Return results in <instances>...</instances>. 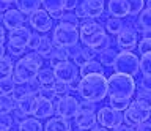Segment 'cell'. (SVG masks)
<instances>
[{"label": "cell", "mask_w": 151, "mask_h": 131, "mask_svg": "<svg viewBox=\"0 0 151 131\" xmlns=\"http://www.w3.org/2000/svg\"><path fill=\"white\" fill-rule=\"evenodd\" d=\"M80 43L101 54L110 49L112 40L102 24H99L94 19H87L80 25Z\"/></svg>", "instance_id": "6da1fadb"}, {"label": "cell", "mask_w": 151, "mask_h": 131, "mask_svg": "<svg viewBox=\"0 0 151 131\" xmlns=\"http://www.w3.org/2000/svg\"><path fill=\"white\" fill-rule=\"evenodd\" d=\"M44 65V57L40 55L36 51H32L25 57H21L16 62V68H14V81L17 84H28L32 81L38 79V74L42 69Z\"/></svg>", "instance_id": "7a4b0ae2"}, {"label": "cell", "mask_w": 151, "mask_h": 131, "mask_svg": "<svg viewBox=\"0 0 151 131\" xmlns=\"http://www.w3.org/2000/svg\"><path fill=\"white\" fill-rule=\"evenodd\" d=\"M79 95L85 101L99 103L109 96V79L102 74H93V76L80 77Z\"/></svg>", "instance_id": "3957f363"}, {"label": "cell", "mask_w": 151, "mask_h": 131, "mask_svg": "<svg viewBox=\"0 0 151 131\" xmlns=\"http://www.w3.org/2000/svg\"><path fill=\"white\" fill-rule=\"evenodd\" d=\"M109 79V98H124L131 100L137 92V84L132 76L113 73Z\"/></svg>", "instance_id": "277c9868"}, {"label": "cell", "mask_w": 151, "mask_h": 131, "mask_svg": "<svg viewBox=\"0 0 151 131\" xmlns=\"http://www.w3.org/2000/svg\"><path fill=\"white\" fill-rule=\"evenodd\" d=\"M52 40L57 46L71 49L80 44V29L66 24H58L52 32Z\"/></svg>", "instance_id": "5b68a950"}, {"label": "cell", "mask_w": 151, "mask_h": 131, "mask_svg": "<svg viewBox=\"0 0 151 131\" xmlns=\"http://www.w3.org/2000/svg\"><path fill=\"white\" fill-rule=\"evenodd\" d=\"M113 71L127 74V76H137L140 71V59L132 51H121L116 55V60L113 63Z\"/></svg>", "instance_id": "8992f818"}, {"label": "cell", "mask_w": 151, "mask_h": 131, "mask_svg": "<svg viewBox=\"0 0 151 131\" xmlns=\"http://www.w3.org/2000/svg\"><path fill=\"white\" fill-rule=\"evenodd\" d=\"M106 2L104 0H83L79 5V8L76 10V14L80 17V21H87V19H99L102 17L104 11H106Z\"/></svg>", "instance_id": "52a82bcc"}, {"label": "cell", "mask_w": 151, "mask_h": 131, "mask_svg": "<svg viewBox=\"0 0 151 131\" xmlns=\"http://www.w3.org/2000/svg\"><path fill=\"white\" fill-rule=\"evenodd\" d=\"M80 109V101L73 95H66L57 100L55 103V114L58 117L69 120V119H76Z\"/></svg>", "instance_id": "ba28073f"}, {"label": "cell", "mask_w": 151, "mask_h": 131, "mask_svg": "<svg viewBox=\"0 0 151 131\" xmlns=\"http://www.w3.org/2000/svg\"><path fill=\"white\" fill-rule=\"evenodd\" d=\"M98 123L107 130H113L124 123V112H120L110 106H104L98 111Z\"/></svg>", "instance_id": "9c48e42d"}, {"label": "cell", "mask_w": 151, "mask_h": 131, "mask_svg": "<svg viewBox=\"0 0 151 131\" xmlns=\"http://www.w3.org/2000/svg\"><path fill=\"white\" fill-rule=\"evenodd\" d=\"M57 81L65 84H73L74 81H79L80 76V67H77L74 62H65L54 67Z\"/></svg>", "instance_id": "30bf717a"}, {"label": "cell", "mask_w": 151, "mask_h": 131, "mask_svg": "<svg viewBox=\"0 0 151 131\" xmlns=\"http://www.w3.org/2000/svg\"><path fill=\"white\" fill-rule=\"evenodd\" d=\"M28 22H30L32 29L36 30L38 33H47L54 27V19L44 8H40L38 11L28 16Z\"/></svg>", "instance_id": "8fae6325"}, {"label": "cell", "mask_w": 151, "mask_h": 131, "mask_svg": "<svg viewBox=\"0 0 151 131\" xmlns=\"http://www.w3.org/2000/svg\"><path fill=\"white\" fill-rule=\"evenodd\" d=\"M151 117V111L143 109L142 106H139L137 103H132V104L124 111V123L135 126L143 123V122H148V119Z\"/></svg>", "instance_id": "7c38bea8"}, {"label": "cell", "mask_w": 151, "mask_h": 131, "mask_svg": "<svg viewBox=\"0 0 151 131\" xmlns=\"http://www.w3.org/2000/svg\"><path fill=\"white\" fill-rule=\"evenodd\" d=\"M2 22H3L5 29H6L8 32H11V30L25 27L27 17H25V14H24L21 10H17V8H8V10L3 13Z\"/></svg>", "instance_id": "4fadbf2b"}, {"label": "cell", "mask_w": 151, "mask_h": 131, "mask_svg": "<svg viewBox=\"0 0 151 131\" xmlns=\"http://www.w3.org/2000/svg\"><path fill=\"white\" fill-rule=\"evenodd\" d=\"M32 33L33 32H30L27 27L8 32V48H16V49L25 51V48H28V43H30Z\"/></svg>", "instance_id": "5bb4252c"}, {"label": "cell", "mask_w": 151, "mask_h": 131, "mask_svg": "<svg viewBox=\"0 0 151 131\" xmlns=\"http://www.w3.org/2000/svg\"><path fill=\"white\" fill-rule=\"evenodd\" d=\"M115 43L121 51H132V49L139 48V33H137L135 29L124 27V30L120 35H116Z\"/></svg>", "instance_id": "9a60e30c"}, {"label": "cell", "mask_w": 151, "mask_h": 131, "mask_svg": "<svg viewBox=\"0 0 151 131\" xmlns=\"http://www.w3.org/2000/svg\"><path fill=\"white\" fill-rule=\"evenodd\" d=\"M107 11L112 17H118V19L131 17V8H129L127 0H109Z\"/></svg>", "instance_id": "2e32d148"}, {"label": "cell", "mask_w": 151, "mask_h": 131, "mask_svg": "<svg viewBox=\"0 0 151 131\" xmlns=\"http://www.w3.org/2000/svg\"><path fill=\"white\" fill-rule=\"evenodd\" d=\"M54 114H55L54 101L47 100V98H42V96H38L33 117H36V119H52V115H54Z\"/></svg>", "instance_id": "e0dca14e"}, {"label": "cell", "mask_w": 151, "mask_h": 131, "mask_svg": "<svg viewBox=\"0 0 151 131\" xmlns=\"http://www.w3.org/2000/svg\"><path fill=\"white\" fill-rule=\"evenodd\" d=\"M74 120L79 131H93L98 126V115L94 112H79Z\"/></svg>", "instance_id": "ac0fdd59"}, {"label": "cell", "mask_w": 151, "mask_h": 131, "mask_svg": "<svg viewBox=\"0 0 151 131\" xmlns=\"http://www.w3.org/2000/svg\"><path fill=\"white\" fill-rule=\"evenodd\" d=\"M42 8L52 16V19L60 21L65 14V0H41Z\"/></svg>", "instance_id": "d6986e66"}, {"label": "cell", "mask_w": 151, "mask_h": 131, "mask_svg": "<svg viewBox=\"0 0 151 131\" xmlns=\"http://www.w3.org/2000/svg\"><path fill=\"white\" fill-rule=\"evenodd\" d=\"M44 131H71V122L63 117H52L47 119Z\"/></svg>", "instance_id": "ffe728a7"}, {"label": "cell", "mask_w": 151, "mask_h": 131, "mask_svg": "<svg viewBox=\"0 0 151 131\" xmlns=\"http://www.w3.org/2000/svg\"><path fill=\"white\" fill-rule=\"evenodd\" d=\"M96 57H99V52H96L94 49L91 48H87V46H83L82 51H80L79 54H76L73 57V62L77 65V67H83L85 63L91 62V60H96Z\"/></svg>", "instance_id": "44dd1931"}, {"label": "cell", "mask_w": 151, "mask_h": 131, "mask_svg": "<svg viewBox=\"0 0 151 131\" xmlns=\"http://www.w3.org/2000/svg\"><path fill=\"white\" fill-rule=\"evenodd\" d=\"M69 59H71L69 49L55 44V48H54V51H52V54H50V59H49L50 60V67L54 68V67H57V65H60V63L69 62Z\"/></svg>", "instance_id": "7402d4cb"}, {"label": "cell", "mask_w": 151, "mask_h": 131, "mask_svg": "<svg viewBox=\"0 0 151 131\" xmlns=\"http://www.w3.org/2000/svg\"><path fill=\"white\" fill-rule=\"evenodd\" d=\"M36 101H38V95H33V93H30V95L24 96L22 100L17 101V109L22 111L27 117H28V115H33V112H35V106H36Z\"/></svg>", "instance_id": "603a6c76"}, {"label": "cell", "mask_w": 151, "mask_h": 131, "mask_svg": "<svg viewBox=\"0 0 151 131\" xmlns=\"http://www.w3.org/2000/svg\"><path fill=\"white\" fill-rule=\"evenodd\" d=\"M38 81L41 84V88H54V84L57 82L54 68L52 67L42 68L40 71V74H38Z\"/></svg>", "instance_id": "cb8c5ba5"}, {"label": "cell", "mask_w": 151, "mask_h": 131, "mask_svg": "<svg viewBox=\"0 0 151 131\" xmlns=\"http://www.w3.org/2000/svg\"><path fill=\"white\" fill-rule=\"evenodd\" d=\"M93 74H102L104 76V65L99 60H91V62L85 63L83 67H80V77L93 76Z\"/></svg>", "instance_id": "d4e9b609"}, {"label": "cell", "mask_w": 151, "mask_h": 131, "mask_svg": "<svg viewBox=\"0 0 151 131\" xmlns=\"http://www.w3.org/2000/svg\"><path fill=\"white\" fill-rule=\"evenodd\" d=\"M16 7L17 10H21L25 16L33 14L35 11L40 10V7H42L41 0H16Z\"/></svg>", "instance_id": "484cf974"}, {"label": "cell", "mask_w": 151, "mask_h": 131, "mask_svg": "<svg viewBox=\"0 0 151 131\" xmlns=\"http://www.w3.org/2000/svg\"><path fill=\"white\" fill-rule=\"evenodd\" d=\"M17 131H44V126L41 125L40 119L36 117H27L17 126Z\"/></svg>", "instance_id": "4316f807"}, {"label": "cell", "mask_w": 151, "mask_h": 131, "mask_svg": "<svg viewBox=\"0 0 151 131\" xmlns=\"http://www.w3.org/2000/svg\"><path fill=\"white\" fill-rule=\"evenodd\" d=\"M17 109V101L13 95H0V114H9Z\"/></svg>", "instance_id": "83f0119b"}, {"label": "cell", "mask_w": 151, "mask_h": 131, "mask_svg": "<svg viewBox=\"0 0 151 131\" xmlns=\"http://www.w3.org/2000/svg\"><path fill=\"white\" fill-rule=\"evenodd\" d=\"M14 68H16V63H13L11 55H3L2 60H0V76L11 77L14 74Z\"/></svg>", "instance_id": "f1b7e54d"}, {"label": "cell", "mask_w": 151, "mask_h": 131, "mask_svg": "<svg viewBox=\"0 0 151 131\" xmlns=\"http://www.w3.org/2000/svg\"><path fill=\"white\" fill-rule=\"evenodd\" d=\"M106 30L109 35H120L124 30V21L118 17H109L106 22Z\"/></svg>", "instance_id": "f546056e"}, {"label": "cell", "mask_w": 151, "mask_h": 131, "mask_svg": "<svg viewBox=\"0 0 151 131\" xmlns=\"http://www.w3.org/2000/svg\"><path fill=\"white\" fill-rule=\"evenodd\" d=\"M135 101L139 106H142L143 109H148L151 111V92L150 90H143V88H139L135 92Z\"/></svg>", "instance_id": "4dcf8cb0"}, {"label": "cell", "mask_w": 151, "mask_h": 131, "mask_svg": "<svg viewBox=\"0 0 151 131\" xmlns=\"http://www.w3.org/2000/svg\"><path fill=\"white\" fill-rule=\"evenodd\" d=\"M55 48V43H54V40H50L49 36H42V41H41V44H40V48H38L36 52L42 55L44 59H50V54H52V51H54Z\"/></svg>", "instance_id": "1f68e13d"}, {"label": "cell", "mask_w": 151, "mask_h": 131, "mask_svg": "<svg viewBox=\"0 0 151 131\" xmlns=\"http://www.w3.org/2000/svg\"><path fill=\"white\" fill-rule=\"evenodd\" d=\"M137 29H142V32L151 30V10L145 8L137 17Z\"/></svg>", "instance_id": "d6a6232c"}, {"label": "cell", "mask_w": 151, "mask_h": 131, "mask_svg": "<svg viewBox=\"0 0 151 131\" xmlns=\"http://www.w3.org/2000/svg\"><path fill=\"white\" fill-rule=\"evenodd\" d=\"M17 87V82L14 81V77H2L0 79V93L2 95H13L14 90Z\"/></svg>", "instance_id": "836d02e7"}, {"label": "cell", "mask_w": 151, "mask_h": 131, "mask_svg": "<svg viewBox=\"0 0 151 131\" xmlns=\"http://www.w3.org/2000/svg\"><path fill=\"white\" fill-rule=\"evenodd\" d=\"M116 55H118V52L113 48H110V49H107V51H104V52L99 54L98 59L104 67H113V63H115V60H116Z\"/></svg>", "instance_id": "e575fe53"}, {"label": "cell", "mask_w": 151, "mask_h": 131, "mask_svg": "<svg viewBox=\"0 0 151 131\" xmlns=\"http://www.w3.org/2000/svg\"><path fill=\"white\" fill-rule=\"evenodd\" d=\"M131 104H132V98L131 100H124V98H109V106L116 109V111H120V112H124Z\"/></svg>", "instance_id": "d590c367"}, {"label": "cell", "mask_w": 151, "mask_h": 131, "mask_svg": "<svg viewBox=\"0 0 151 131\" xmlns=\"http://www.w3.org/2000/svg\"><path fill=\"white\" fill-rule=\"evenodd\" d=\"M60 24H66V25H71V27H77L80 29V25H82V21H80V17L76 14V13H65L63 17L60 19Z\"/></svg>", "instance_id": "8d00e7d4"}, {"label": "cell", "mask_w": 151, "mask_h": 131, "mask_svg": "<svg viewBox=\"0 0 151 131\" xmlns=\"http://www.w3.org/2000/svg\"><path fill=\"white\" fill-rule=\"evenodd\" d=\"M140 73L151 77V54H145L140 57Z\"/></svg>", "instance_id": "74e56055"}, {"label": "cell", "mask_w": 151, "mask_h": 131, "mask_svg": "<svg viewBox=\"0 0 151 131\" xmlns=\"http://www.w3.org/2000/svg\"><path fill=\"white\" fill-rule=\"evenodd\" d=\"M127 3H129V8H131V17L139 16L143 11V7L146 5L145 0H127Z\"/></svg>", "instance_id": "f35d334b"}, {"label": "cell", "mask_w": 151, "mask_h": 131, "mask_svg": "<svg viewBox=\"0 0 151 131\" xmlns=\"http://www.w3.org/2000/svg\"><path fill=\"white\" fill-rule=\"evenodd\" d=\"M14 117L9 114H0V131H9L13 130Z\"/></svg>", "instance_id": "ab89813d"}, {"label": "cell", "mask_w": 151, "mask_h": 131, "mask_svg": "<svg viewBox=\"0 0 151 131\" xmlns=\"http://www.w3.org/2000/svg\"><path fill=\"white\" fill-rule=\"evenodd\" d=\"M54 92H55V95L61 98V96H66V95H69V92H71V87H69V84H65V82H60V81H57L54 84Z\"/></svg>", "instance_id": "60d3db41"}, {"label": "cell", "mask_w": 151, "mask_h": 131, "mask_svg": "<svg viewBox=\"0 0 151 131\" xmlns=\"http://www.w3.org/2000/svg\"><path fill=\"white\" fill-rule=\"evenodd\" d=\"M27 95H30V92H28L27 84H17L16 90H14V93H13L14 100L19 101V100H22V98H24V96H27Z\"/></svg>", "instance_id": "b9f144b4"}, {"label": "cell", "mask_w": 151, "mask_h": 131, "mask_svg": "<svg viewBox=\"0 0 151 131\" xmlns=\"http://www.w3.org/2000/svg\"><path fill=\"white\" fill-rule=\"evenodd\" d=\"M42 36H44V35H40L38 32H33L32 38H30V43H28V49L38 51V48H40V44H41V41H42Z\"/></svg>", "instance_id": "7bdbcfd3"}, {"label": "cell", "mask_w": 151, "mask_h": 131, "mask_svg": "<svg viewBox=\"0 0 151 131\" xmlns=\"http://www.w3.org/2000/svg\"><path fill=\"white\" fill-rule=\"evenodd\" d=\"M139 52H140V55L151 54V41L142 38V40L139 41Z\"/></svg>", "instance_id": "ee69618b"}, {"label": "cell", "mask_w": 151, "mask_h": 131, "mask_svg": "<svg viewBox=\"0 0 151 131\" xmlns=\"http://www.w3.org/2000/svg\"><path fill=\"white\" fill-rule=\"evenodd\" d=\"M38 96H42V98H47V100H58V96L55 95V92H54V88H41L40 90V95Z\"/></svg>", "instance_id": "f6af8a7d"}, {"label": "cell", "mask_w": 151, "mask_h": 131, "mask_svg": "<svg viewBox=\"0 0 151 131\" xmlns=\"http://www.w3.org/2000/svg\"><path fill=\"white\" fill-rule=\"evenodd\" d=\"M96 111V106H94V103H90V101H82L80 103V109L79 112H94Z\"/></svg>", "instance_id": "bcb514c9"}, {"label": "cell", "mask_w": 151, "mask_h": 131, "mask_svg": "<svg viewBox=\"0 0 151 131\" xmlns=\"http://www.w3.org/2000/svg\"><path fill=\"white\" fill-rule=\"evenodd\" d=\"M80 3L77 2V0H65V11H76L79 8Z\"/></svg>", "instance_id": "7dc6e473"}, {"label": "cell", "mask_w": 151, "mask_h": 131, "mask_svg": "<svg viewBox=\"0 0 151 131\" xmlns=\"http://www.w3.org/2000/svg\"><path fill=\"white\" fill-rule=\"evenodd\" d=\"M140 88H143V90H150L151 92V77L150 76H143L140 79Z\"/></svg>", "instance_id": "c3c4849f"}, {"label": "cell", "mask_w": 151, "mask_h": 131, "mask_svg": "<svg viewBox=\"0 0 151 131\" xmlns=\"http://www.w3.org/2000/svg\"><path fill=\"white\" fill-rule=\"evenodd\" d=\"M13 117H14V122H17V123H21V122H24V120L27 119V115L24 114L22 111H19V109H16V111L13 112Z\"/></svg>", "instance_id": "681fc988"}, {"label": "cell", "mask_w": 151, "mask_h": 131, "mask_svg": "<svg viewBox=\"0 0 151 131\" xmlns=\"http://www.w3.org/2000/svg\"><path fill=\"white\" fill-rule=\"evenodd\" d=\"M135 131H151V122H143V123L137 125Z\"/></svg>", "instance_id": "f907efd6"}, {"label": "cell", "mask_w": 151, "mask_h": 131, "mask_svg": "<svg viewBox=\"0 0 151 131\" xmlns=\"http://www.w3.org/2000/svg\"><path fill=\"white\" fill-rule=\"evenodd\" d=\"M112 131H135V128L131 125H127V123H123L120 126H116V128H113Z\"/></svg>", "instance_id": "816d5d0a"}, {"label": "cell", "mask_w": 151, "mask_h": 131, "mask_svg": "<svg viewBox=\"0 0 151 131\" xmlns=\"http://www.w3.org/2000/svg\"><path fill=\"white\" fill-rule=\"evenodd\" d=\"M142 38L151 41V30H145V32H142Z\"/></svg>", "instance_id": "f5cc1de1"}, {"label": "cell", "mask_w": 151, "mask_h": 131, "mask_svg": "<svg viewBox=\"0 0 151 131\" xmlns=\"http://www.w3.org/2000/svg\"><path fill=\"white\" fill-rule=\"evenodd\" d=\"M93 131H109V130H107V128H104V126H101V125H98Z\"/></svg>", "instance_id": "db71d44e"}, {"label": "cell", "mask_w": 151, "mask_h": 131, "mask_svg": "<svg viewBox=\"0 0 151 131\" xmlns=\"http://www.w3.org/2000/svg\"><path fill=\"white\" fill-rule=\"evenodd\" d=\"M146 8H150V10H151V0H146Z\"/></svg>", "instance_id": "11a10c76"}, {"label": "cell", "mask_w": 151, "mask_h": 131, "mask_svg": "<svg viewBox=\"0 0 151 131\" xmlns=\"http://www.w3.org/2000/svg\"><path fill=\"white\" fill-rule=\"evenodd\" d=\"M3 3H13V2H16V0H2Z\"/></svg>", "instance_id": "9f6ffc18"}]
</instances>
